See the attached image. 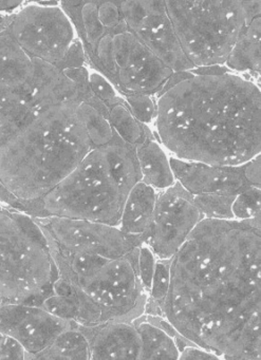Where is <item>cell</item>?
Masks as SVG:
<instances>
[{
	"label": "cell",
	"mask_w": 261,
	"mask_h": 360,
	"mask_svg": "<svg viewBox=\"0 0 261 360\" xmlns=\"http://www.w3.org/2000/svg\"><path fill=\"white\" fill-rule=\"evenodd\" d=\"M260 218L203 219L170 261L161 317L199 349L260 360Z\"/></svg>",
	"instance_id": "obj_1"
},
{
	"label": "cell",
	"mask_w": 261,
	"mask_h": 360,
	"mask_svg": "<svg viewBox=\"0 0 261 360\" xmlns=\"http://www.w3.org/2000/svg\"><path fill=\"white\" fill-rule=\"evenodd\" d=\"M6 31L27 56L58 69L77 39L58 1L25 4L10 14Z\"/></svg>",
	"instance_id": "obj_10"
},
{
	"label": "cell",
	"mask_w": 261,
	"mask_h": 360,
	"mask_svg": "<svg viewBox=\"0 0 261 360\" xmlns=\"http://www.w3.org/2000/svg\"><path fill=\"white\" fill-rule=\"evenodd\" d=\"M174 180L191 195H238L253 186L246 176V164L216 166L170 158Z\"/></svg>",
	"instance_id": "obj_15"
},
{
	"label": "cell",
	"mask_w": 261,
	"mask_h": 360,
	"mask_svg": "<svg viewBox=\"0 0 261 360\" xmlns=\"http://www.w3.org/2000/svg\"><path fill=\"white\" fill-rule=\"evenodd\" d=\"M141 182L155 191H165L176 183L170 159L158 144L148 126L144 125L142 141L134 147Z\"/></svg>",
	"instance_id": "obj_18"
},
{
	"label": "cell",
	"mask_w": 261,
	"mask_h": 360,
	"mask_svg": "<svg viewBox=\"0 0 261 360\" xmlns=\"http://www.w3.org/2000/svg\"><path fill=\"white\" fill-rule=\"evenodd\" d=\"M157 259L153 254L148 246L142 245L139 252L138 271L141 284L145 292L149 294L153 283V275H155Z\"/></svg>",
	"instance_id": "obj_28"
},
{
	"label": "cell",
	"mask_w": 261,
	"mask_h": 360,
	"mask_svg": "<svg viewBox=\"0 0 261 360\" xmlns=\"http://www.w3.org/2000/svg\"><path fill=\"white\" fill-rule=\"evenodd\" d=\"M179 360H220L218 356L197 347H186L180 352Z\"/></svg>",
	"instance_id": "obj_30"
},
{
	"label": "cell",
	"mask_w": 261,
	"mask_h": 360,
	"mask_svg": "<svg viewBox=\"0 0 261 360\" xmlns=\"http://www.w3.org/2000/svg\"><path fill=\"white\" fill-rule=\"evenodd\" d=\"M237 195H193V201L204 219L234 220L231 206Z\"/></svg>",
	"instance_id": "obj_23"
},
{
	"label": "cell",
	"mask_w": 261,
	"mask_h": 360,
	"mask_svg": "<svg viewBox=\"0 0 261 360\" xmlns=\"http://www.w3.org/2000/svg\"><path fill=\"white\" fill-rule=\"evenodd\" d=\"M22 347L9 337L0 334V360H30Z\"/></svg>",
	"instance_id": "obj_29"
},
{
	"label": "cell",
	"mask_w": 261,
	"mask_h": 360,
	"mask_svg": "<svg viewBox=\"0 0 261 360\" xmlns=\"http://www.w3.org/2000/svg\"><path fill=\"white\" fill-rule=\"evenodd\" d=\"M25 4L26 1H8V0L0 1V15L14 13L20 9Z\"/></svg>",
	"instance_id": "obj_32"
},
{
	"label": "cell",
	"mask_w": 261,
	"mask_h": 360,
	"mask_svg": "<svg viewBox=\"0 0 261 360\" xmlns=\"http://www.w3.org/2000/svg\"><path fill=\"white\" fill-rule=\"evenodd\" d=\"M158 191L138 182L128 193L122 210L119 229L125 235L146 243L155 214Z\"/></svg>",
	"instance_id": "obj_17"
},
{
	"label": "cell",
	"mask_w": 261,
	"mask_h": 360,
	"mask_svg": "<svg viewBox=\"0 0 261 360\" xmlns=\"http://www.w3.org/2000/svg\"><path fill=\"white\" fill-rule=\"evenodd\" d=\"M128 29L172 72L193 70L177 39L164 1H117Z\"/></svg>",
	"instance_id": "obj_13"
},
{
	"label": "cell",
	"mask_w": 261,
	"mask_h": 360,
	"mask_svg": "<svg viewBox=\"0 0 261 360\" xmlns=\"http://www.w3.org/2000/svg\"><path fill=\"white\" fill-rule=\"evenodd\" d=\"M260 20L259 14L246 22L224 65L256 82L260 79Z\"/></svg>",
	"instance_id": "obj_19"
},
{
	"label": "cell",
	"mask_w": 261,
	"mask_h": 360,
	"mask_svg": "<svg viewBox=\"0 0 261 360\" xmlns=\"http://www.w3.org/2000/svg\"><path fill=\"white\" fill-rule=\"evenodd\" d=\"M179 44L193 68L224 66L260 1H164Z\"/></svg>",
	"instance_id": "obj_9"
},
{
	"label": "cell",
	"mask_w": 261,
	"mask_h": 360,
	"mask_svg": "<svg viewBox=\"0 0 261 360\" xmlns=\"http://www.w3.org/2000/svg\"><path fill=\"white\" fill-rule=\"evenodd\" d=\"M202 212L178 182L158 193L153 223L145 245L159 261H170L193 229L203 220Z\"/></svg>",
	"instance_id": "obj_12"
},
{
	"label": "cell",
	"mask_w": 261,
	"mask_h": 360,
	"mask_svg": "<svg viewBox=\"0 0 261 360\" xmlns=\"http://www.w3.org/2000/svg\"><path fill=\"white\" fill-rule=\"evenodd\" d=\"M49 244L50 252L122 258L144 245L119 227L79 219L33 218Z\"/></svg>",
	"instance_id": "obj_11"
},
{
	"label": "cell",
	"mask_w": 261,
	"mask_h": 360,
	"mask_svg": "<svg viewBox=\"0 0 261 360\" xmlns=\"http://www.w3.org/2000/svg\"><path fill=\"white\" fill-rule=\"evenodd\" d=\"M75 326L42 307L12 304L0 307V334L18 343L30 357L47 349L63 333Z\"/></svg>",
	"instance_id": "obj_14"
},
{
	"label": "cell",
	"mask_w": 261,
	"mask_h": 360,
	"mask_svg": "<svg viewBox=\"0 0 261 360\" xmlns=\"http://www.w3.org/2000/svg\"><path fill=\"white\" fill-rule=\"evenodd\" d=\"M9 15L10 14H8V15H0V33L5 30Z\"/></svg>",
	"instance_id": "obj_33"
},
{
	"label": "cell",
	"mask_w": 261,
	"mask_h": 360,
	"mask_svg": "<svg viewBox=\"0 0 261 360\" xmlns=\"http://www.w3.org/2000/svg\"><path fill=\"white\" fill-rule=\"evenodd\" d=\"M235 220L260 218V188L250 187L236 197L231 206Z\"/></svg>",
	"instance_id": "obj_25"
},
{
	"label": "cell",
	"mask_w": 261,
	"mask_h": 360,
	"mask_svg": "<svg viewBox=\"0 0 261 360\" xmlns=\"http://www.w3.org/2000/svg\"><path fill=\"white\" fill-rule=\"evenodd\" d=\"M123 98L126 106L139 123L147 126L155 120L157 106L153 96L146 94H130L124 96Z\"/></svg>",
	"instance_id": "obj_26"
},
{
	"label": "cell",
	"mask_w": 261,
	"mask_h": 360,
	"mask_svg": "<svg viewBox=\"0 0 261 360\" xmlns=\"http://www.w3.org/2000/svg\"><path fill=\"white\" fill-rule=\"evenodd\" d=\"M191 73L196 75H223L227 73L233 72L225 66H210L201 67V68H193Z\"/></svg>",
	"instance_id": "obj_31"
},
{
	"label": "cell",
	"mask_w": 261,
	"mask_h": 360,
	"mask_svg": "<svg viewBox=\"0 0 261 360\" xmlns=\"http://www.w3.org/2000/svg\"><path fill=\"white\" fill-rule=\"evenodd\" d=\"M142 248V246H141ZM140 250L117 259L51 252L58 279L87 295L103 323L134 322L145 313L148 294L139 278Z\"/></svg>",
	"instance_id": "obj_8"
},
{
	"label": "cell",
	"mask_w": 261,
	"mask_h": 360,
	"mask_svg": "<svg viewBox=\"0 0 261 360\" xmlns=\"http://www.w3.org/2000/svg\"><path fill=\"white\" fill-rule=\"evenodd\" d=\"M89 347L90 360H136L141 337L134 322H111L91 328L79 326Z\"/></svg>",
	"instance_id": "obj_16"
},
{
	"label": "cell",
	"mask_w": 261,
	"mask_h": 360,
	"mask_svg": "<svg viewBox=\"0 0 261 360\" xmlns=\"http://www.w3.org/2000/svg\"><path fill=\"white\" fill-rule=\"evenodd\" d=\"M155 96L158 134L177 159L239 166L260 155L261 94L248 77L187 71Z\"/></svg>",
	"instance_id": "obj_2"
},
{
	"label": "cell",
	"mask_w": 261,
	"mask_h": 360,
	"mask_svg": "<svg viewBox=\"0 0 261 360\" xmlns=\"http://www.w3.org/2000/svg\"><path fill=\"white\" fill-rule=\"evenodd\" d=\"M88 92L65 71L27 56L6 29L0 33V141L37 107L84 101Z\"/></svg>",
	"instance_id": "obj_7"
},
{
	"label": "cell",
	"mask_w": 261,
	"mask_h": 360,
	"mask_svg": "<svg viewBox=\"0 0 261 360\" xmlns=\"http://www.w3.org/2000/svg\"><path fill=\"white\" fill-rule=\"evenodd\" d=\"M140 181L134 147L115 134L109 144L90 151L51 193L22 212L32 218L79 219L117 227L126 198Z\"/></svg>",
	"instance_id": "obj_5"
},
{
	"label": "cell",
	"mask_w": 261,
	"mask_h": 360,
	"mask_svg": "<svg viewBox=\"0 0 261 360\" xmlns=\"http://www.w3.org/2000/svg\"><path fill=\"white\" fill-rule=\"evenodd\" d=\"M30 360H90L89 347L85 336L75 326Z\"/></svg>",
	"instance_id": "obj_21"
},
{
	"label": "cell",
	"mask_w": 261,
	"mask_h": 360,
	"mask_svg": "<svg viewBox=\"0 0 261 360\" xmlns=\"http://www.w3.org/2000/svg\"><path fill=\"white\" fill-rule=\"evenodd\" d=\"M81 100L33 109L0 141V202L22 212L61 184L96 147Z\"/></svg>",
	"instance_id": "obj_3"
},
{
	"label": "cell",
	"mask_w": 261,
	"mask_h": 360,
	"mask_svg": "<svg viewBox=\"0 0 261 360\" xmlns=\"http://www.w3.org/2000/svg\"><path fill=\"white\" fill-rule=\"evenodd\" d=\"M170 261L157 260L155 264V275H153V283L149 290V298L147 301V309L151 314H155L153 317L161 315V307L165 301L166 296L170 290ZM145 309V311H146Z\"/></svg>",
	"instance_id": "obj_24"
},
{
	"label": "cell",
	"mask_w": 261,
	"mask_h": 360,
	"mask_svg": "<svg viewBox=\"0 0 261 360\" xmlns=\"http://www.w3.org/2000/svg\"><path fill=\"white\" fill-rule=\"evenodd\" d=\"M141 337L140 353L136 360H179L180 349L167 332L139 318L134 322Z\"/></svg>",
	"instance_id": "obj_20"
},
{
	"label": "cell",
	"mask_w": 261,
	"mask_h": 360,
	"mask_svg": "<svg viewBox=\"0 0 261 360\" xmlns=\"http://www.w3.org/2000/svg\"><path fill=\"white\" fill-rule=\"evenodd\" d=\"M58 274L49 244L32 217L0 202V307H42Z\"/></svg>",
	"instance_id": "obj_6"
},
{
	"label": "cell",
	"mask_w": 261,
	"mask_h": 360,
	"mask_svg": "<svg viewBox=\"0 0 261 360\" xmlns=\"http://www.w3.org/2000/svg\"><path fill=\"white\" fill-rule=\"evenodd\" d=\"M89 89L92 96L98 98L107 108L117 104L123 98L117 96L113 84L98 72H89Z\"/></svg>",
	"instance_id": "obj_27"
},
{
	"label": "cell",
	"mask_w": 261,
	"mask_h": 360,
	"mask_svg": "<svg viewBox=\"0 0 261 360\" xmlns=\"http://www.w3.org/2000/svg\"><path fill=\"white\" fill-rule=\"evenodd\" d=\"M85 51L86 62L123 96H155L172 72L128 29L117 1H60Z\"/></svg>",
	"instance_id": "obj_4"
},
{
	"label": "cell",
	"mask_w": 261,
	"mask_h": 360,
	"mask_svg": "<svg viewBox=\"0 0 261 360\" xmlns=\"http://www.w3.org/2000/svg\"><path fill=\"white\" fill-rule=\"evenodd\" d=\"M107 121L113 132L126 144L136 147L142 141L144 125L134 119L124 98L109 107Z\"/></svg>",
	"instance_id": "obj_22"
}]
</instances>
